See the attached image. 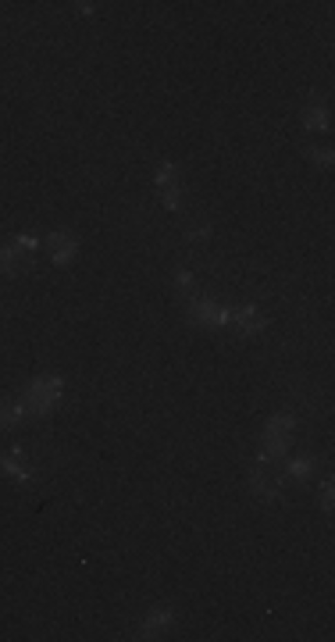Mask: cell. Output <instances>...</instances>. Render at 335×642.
Instances as JSON below:
<instances>
[{"label": "cell", "instance_id": "1", "mask_svg": "<svg viewBox=\"0 0 335 642\" xmlns=\"http://www.w3.org/2000/svg\"><path fill=\"white\" fill-rule=\"evenodd\" d=\"M57 400H61V379H57V375L36 379V382L29 385V392H26V410L43 418V414H50V410L57 407Z\"/></svg>", "mask_w": 335, "mask_h": 642}, {"label": "cell", "instance_id": "2", "mask_svg": "<svg viewBox=\"0 0 335 642\" xmlns=\"http://www.w3.org/2000/svg\"><path fill=\"white\" fill-rule=\"evenodd\" d=\"M282 474H275L267 468V457H261L257 461V468H254V474H250V489H254V496H261V500H278L282 496Z\"/></svg>", "mask_w": 335, "mask_h": 642}, {"label": "cell", "instance_id": "3", "mask_svg": "<svg viewBox=\"0 0 335 642\" xmlns=\"http://www.w3.org/2000/svg\"><path fill=\"white\" fill-rule=\"evenodd\" d=\"M289 432H292V414H275V418L267 421V432H264V443H267L264 457H285Z\"/></svg>", "mask_w": 335, "mask_h": 642}, {"label": "cell", "instance_id": "4", "mask_svg": "<svg viewBox=\"0 0 335 642\" xmlns=\"http://www.w3.org/2000/svg\"><path fill=\"white\" fill-rule=\"evenodd\" d=\"M264 314H261V310L257 307H232V325H228V328H236V332H243V336H257V332H264Z\"/></svg>", "mask_w": 335, "mask_h": 642}, {"label": "cell", "instance_id": "5", "mask_svg": "<svg viewBox=\"0 0 335 642\" xmlns=\"http://www.w3.org/2000/svg\"><path fill=\"white\" fill-rule=\"evenodd\" d=\"M0 471L11 474V479H18V482H29V479H32V461H29V453H26L22 446L11 450L8 457H0Z\"/></svg>", "mask_w": 335, "mask_h": 642}, {"label": "cell", "instance_id": "6", "mask_svg": "<svg viewBox=\"0 0 335 642\" xmlns=\"http://www.w3.org/2000/svg\"><path fill=\"white\" fill-rule=\"evenodd\" d=\"M50 250H54V264H61L65 268L75 254H79V239L72 236V232H54V239H50Z\"/></svg>", "mask_w": 335, "mask_h": 642}, {"label": "cell", "instance_id": "7", "mask_svg": "<svg viewBox=\"0 0 335 642\" xmlns=\"http://www.w3.org/2000/svg\"><path fill=\"white\" fill-rule=\"evenodd\" d=\"M26 418V400H0V432L18 428Z\"/></svg>", "mask_w": 335, "mask_h": 642}, {"label": "cell", "instance_id": "8", "mask_svg": "<svg viewBox=\"0 0 335 642\" xmlns=\"http://www.w3.org/2000/svg\"><path fill=\"white\" fill-rule=\"evenodd\" d=\"M22 268H26V254H22V246H0V272L18 275Z\"/></svg>", "mask_w": 335, "mask_h": 642}, {"label": "cell", "instance_id": "9", "mask_svg": "<svg viewBox=\"0 0 335 642\" xmlns=\"http://www.w3.org/2000/svg\"><path fill=\"white\" fill-rule=\"evenodd\" d=\"M164 628H172V610H154L150 617L139 625V632H143V639H154L157 632H164Z\"/></svg>", "mask_w": 335, "mask_h": 642}, {"label": "cell", "instance_id": "10", "mask_svg": "<svg viewBox=\"0 0 335 642\" xmlns=\"http://www.w3.org/2000/svg\"><path fill=\"white\" fill-rule=\"evenodd\" d=\"M303 126L307 129H328V108L325 103H310L303 111Z\"/></svg>", "mask_w": 335, "mask_h": 642}, {"label": "cell", "instance_id": "11", "mask_svg": "<svg viewBox=\"0 0 335 642\" xmlns=\"http://www.w3.org/2000/svg\"><path fill=\"white\" fill-rule=\"evenodd\" d=\"M157 185H161V190H172V185H182L179 182V168H175V164H161V168H157Z\"/></svg>", "mask_w": 335, "mask_h": 642}, {"label": "cell", "instance_id": "12", "mask_svg": "<svg viewBox=\"0 0 335 642\" xmlns=\"http://www.w3.org/2000/svg\"><path fill=\"white\" fill-rule=\"evenodd\" d=\"M207 236H211V225H190V243H203Z\"/></svg>", "mask_w": 335, "mask_h": 642}, {"label": "cell", "instance_id": "13", "mask_svg": "<svg viewBox=\"0 0 335 642\" xmlns=\"http://www.w3.org/2000/svg\"><path fill=\"white\" fill-rule=\"evenodd\" d=\"M289 474H292V479H307V474H310V461H292L289 464Z\"/></svg>", "mask_w": 335, "mask_h": 642}, {"label": "cell", "instance_id": "14", "mask_svg": "<svg viewBox=\"0 0 335 642\" xmlns=\"http://www.w3.org/2000/svg\"><path fill=\"white\" fill-rule=\"evenodd\" d=\"M310 157H314V161H321V164H332V150H328V147H314Z\"/></svg>", "mask_w": 335, "mask_h": 642}, {"label": "cell", "instance_id": "15", "mask_svg": "<svg viewBox=\"0 0 335 642\" xmlns=\"http://www.w3.org/2000/svg\"><path fill=\"white\" fill-rule=\"evenodd\" d=\"M321 503H325V510H332V482L321 485Z\"/></svg>", "mask_w": 335, "mask_h": 642}]
</instances>
